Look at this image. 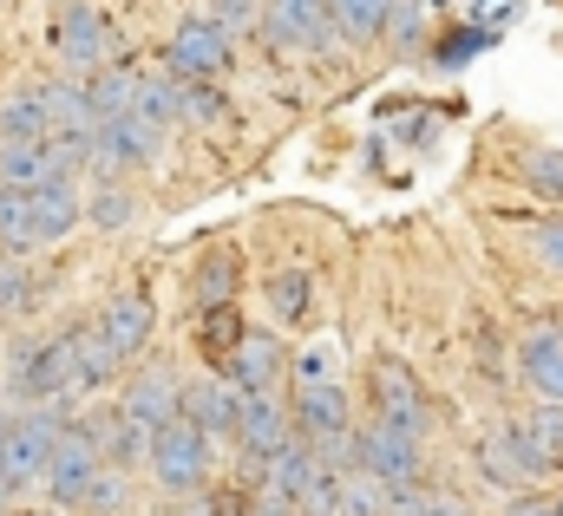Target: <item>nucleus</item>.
I'll return each mask as SVG.
<instances>
[{"instance_id": "nucleus-18", "label": "nucleus", "mask_w": 563, "mask_h": 516, "mask_svg": "<svg viewBox=\"0 0 563 516\" xmlns=\"http://www.w3.org/2000/svg\"><path fill=\"white\" fill-rule=\"evenodd\" d=\"M394 491L367 471H341V516H387Z\"/></svg>"}, {"instance_id": "nucleus-7", "label": "nucleus", "mask_w": 563, "mask_h": 516, "mask_svg": "<svg viewBox=\"0 0 563 516\" xmlns=\"http://www.w3.org/2000/svg\"><path fill=\"white\" fill-rule=\"evenodd\" d=\"M106 478V451H99V431L92 425H73L53 451V471H46V497L53 504H86V491Z\"/></svg>"}, {"instance_id": "nucleus-23", "label": "nucleus", "mask_w": 563, "mask_h": 516, "mask_svg": "<svg viewBox=\"0 0 563 516\" xmlns=\"http://www.w3.org/2000/svg\"><path fill=\"white\" fill-rule=\"evenodd\" d=\"M197 294H203V307H230V294H236V256L230 249H217V256L203 261Z\"/></svg>"}, {"instance_id": "nucleus-14", "label": "nucleus", "mask_w": 563, "mask_h": 516, "mask_svg": "<svg viewBox=\"0 0 563 516\" xmlns=\"http://www.w3.org/2000/svg\"><path fill=\"white\" fill-rule=\"evenodd\" d=\"M92 327L106 334V347H112L119 360H132V354H144V340H151L157 314H151V301H144V294H119V301H106V314H99Z\"/></svg>"}, {"instance_id": "nucleus-2", "label": "nucleus", "mask_w": 563, "mask_h": 516, "mask_svg": "<svg viewBox=\"0 0 563 516\" xmlns=\"http://www.w3.org/2000/svg\"><path fill=\"white\" fill-rule=\"evenodd\" d=\"M59 438H66V425H59L53 405H33L26 418H7V425H0V491L46 484Z\"/></svg>"}, {"instance_id": "nucleus-29", "label": "nucleus", "mask_w": 563, "mask_h": 516, "mask_svg": "<svg viewBox=\"0 0 563 516\" xmlns=\"http://www.w3.org/2000/svg\"><path fill=\"white\" fill-rule=\"evenodd\" d=\"M485 46H492V33H478V26H459V33H445V46H439V66H452V72H459V66H472Z\"/></svg>"}, {"instance_id": "nucleus-9", "label": "nucleus", "mask_w": 563, "mask_h": 516, "mask_svg": "<svg viewBox=\"0 0 563 516\" xmlns=\"http://www.w3.org/2000/svg\"><path fill=\"white\" fill-rule=\"evenodd\" d=\"M157 137H164V131L144 125L139 112L106 119V125L92 131V164H99V170H112V177H119V170H139V164H157V150H164Z\"/></svg>"}, {"instance_id": "nucleus-6", "label": "nucleus", "mask_w": 563, "mask_h": 516, "mask_svg": "<svg viewBox=\"0 0 563 516\" xmlns=\"http://www.w3.org/2000/svg\"><path fill=\"white\" fill-rule=\"evenodd\" d=\"M367 386H374V418H380V425H394V431H407V438H420L426 425H432V412H426V386L413 380L407 360L380 354L374 373H367Z\"/></svg>"}, {"instance_id": "nucleus-17", "label": "nucleus", "mask_w": 563, "mask_h": 516, "mask_svg": "<svg viewBox=\"0 0 563 516\" xmlns=\"http://www.w3.org/2000/svg\"><path fill=\"white\" fill-rule=\"evenodd\" d=\"M0 131L7 137H59V112H53V86H33L20 99L0 105Z\"/></svg>"}, {"instance_id": "nucleus-4", "label": "nucleus", "mask_w": 563, "mask_h": 516, "mask_svg": "<svg viewBox=\"0 0 563 516\" xmlns=\"http://www.w3.org/2000/svg\"><path fill=\"white\" fill-rule=\"evenodd\" d=\"M354 471H367V478H380L387 491H413L426 471L420 458V438H407V431H394V425H361L354 431Z\"/></svg>"}, {"instance_id": "nucleus-16", "label": "nucleus", "mask_w": 563, "mask_h": 516, "mask_svg": "<svg viewBox=\"0 0 563 516\" xmlns=\"http://www.w3.org/2000/svg\"><path fill=\"white\" fill-rule=\"evenodd\" d=\"M230 380L243 386V399H276L282 386V347L269 334H243L236 360H230Z\"/></svg>"}, {"instance_id": "nucleus-20", "label": "nucleus", "mask_w": 563, "mask_h": 516, "mask_svg": "<svg viewBox=\"0 0 563 516\" xmlns=\"http://www.w3.org/2000/svg\"><path fill=\"white\" fill-rule=\"evenodd\" d=\"M139 119L144 125H170V119H184V86L177 79H139Z\"/></svg>"}, {"instance_id": "nucleus-27", "label": "nucleus", "mask_w": 563, "mask_h": 516, "mask_svg": "<svg viewBox=\"0 0 563 516\" xmlns=\"http://www.w3.org/2000/svg\"><path fill=\"white\" fill-rule=\"evenodd\" d=\"M269 307H276V321H301L308 314V274H295V268L276 274L269 281Z\"/></svg>"}, {"instance_id": "nucleus-34", "label": "nucleus", "mask_w": 563, "mask_h": 516, "mask_svg": "<svg viewBox=\"0 0 563 516\" xmlns=\"http://www.w3.org/2000/svg\"><path fill=\"white\" fill-rule=\"evenodd\" d=\"M505 516H563V497H518Z\"/></svg>"}, {"instance_id": "nucleus-36", "label": "nucleus", "mask_w": 563, "mask_h": 516, "mask_svg": "<svg viewBox=\"0 0 563 516\" xmlns=\"http://www.w3.org/2000/svg\"><path fill=\"white\" fill-rule=\"evenodd\" d=\"M7 497H13V491H0V504H7Z\"/></svg>"}, {"instance_id": "nucleus-12", "label": "nucleus", "mask_w": 563, "mask_h": 516, "mask_svg": "<svg viewBox=\"0 0 563 516\" xmlns=\"http://www.w3.org/2000/svg\"><path fill=\"white\" fill-rule=\"evenodd\" d=\"M177 399H184V386H177V373L151 367V373H139V380L125 386V405H119V412H125V418H132L139 431H151V438H157V431H164V425H170V418L184 412Z\"/></svg>"}, {"instance_id": "nucleus-5", "label": "nucleus", "mask_w": 563, "mask_h": 516, "mask_svg": "<svg viewBox=\"0 0 563 516\" xmlns=\"http://www.w3.org/2000/svg\"><path fill=\"white\" fill-rule=\"evenodd\" d=\"M478 471H485L492 484H505V491H525V484H544V478L558 471V458L531 438V425H505L498 438L478 445Z\"/></svg>"}, {"instance_id": "nucleus-30", "label": "nucleus", "mask_w": 563, "mask_h": 516, "mask_svg": "<svg viewBox=\"0 0 563 516\" xmlns=\"http://www.w3.org/2000/svg\"><path fill=\"white\" fill-rule=\"evenodd\" d=\"M26 294H33V274L20 268V256L0 261V314H20V307H26Z\"/></svg>"}, {"instance_id": "nucleus-10", "label": "nucleus", "mask_w": 563, "mask_h": 516, "mask_svg": "<svg viewBox=\"0 0 563 516\" xmlns=\"http://www.w3.org/2000/svg\"><path fill=\"white\" fill-rule=\"evenodd\" d=\"M243 386L230 380V373H210V380H197V386H184V412L203 425V438H236L243 431Z\"/></svg>"}, {"instance_id": "nucleus-26", "label": "nucleus", "mask_w": 563, "mask_h": 516, "mask_svg": "<svg viewBox=\"0 0 563 516\" xmlns=\"http://www.w3.org/2000/svg\"><path fill=\"white\" fill-rule=\"evenodd\" d=\"M132 216H139V203H132V190H125V183L92 190V223H99V229H125Z\"/></svg>"}, {"instance_id": "nucleus-35", "label": "nucleus", "mask_w": 563, "mask_h": 516, "mask_svg": "<svg viewBox=\"0 0 563 516\" xmlns=\"http://www.w3.org/2000/svg\"><path fill=\"white\" fill-rule=\"evenodd\" d=\"M217 13H223V26H250L256 20V0H217Z\"/></svg>"}, {"instance_id": "nucleus-32", "label": "nucleus", "mask_w": 563, "mask_h": 516, "mask_svg": "<svg viewBox=\"0 0 563 516\" xmlns=\"http://www.w3.org/2000/svg\"><path fill=\"white\" fill-rule=\"evenodd\" d=\"M184 119H223V99L210 86H184Z\"/></svg>"}, {"instance_id": "nucleus-8", "label": "nucleus", "mask_w": 563, "mask_h": 516, "mask_svg": "<svg viewBox=\"0 0 563 516\" xmlns=\"http://www.w3.org/2000/svg\"><path fill=\"white\" fill-rule=\"evenodd\" d=\"M53 46H59V59H66L73 72H92V66H106V59H112V20H106L99 7L73 0V7H59Z\"/></svg>"}, {"instance_id": "nucleus-33", "label": "nucleus", "mask_w": 563, "mask_h": 516, "mask_svg": "<svg viewBox=\"0 0 563 516\" xmlns=\"http://www.w3.org/2000/svg\"><path fill=\"white\" fill-rule=\"evenodd\" d=\"M538 256L551 261V268H563V223L551 216V223H538Z\"/></svg>"}, {"instance_id": "nucleus-28", "label": "nucleus", "mask_w": 563, "mask_h": 516, "mask_svg": "<svg viewBox=\"0 0 563 516\" xmlns=\"http://www.w3.org/2000/svg\"><path fill=\"white\" fill-rule=\"evenodd\" d=\"M125 504H132V484H125V471H112L106 464V478L86 491V511H99V516H125Z\"/></svg>"}, {"instance_id": "nucleus-3", "label": "nucleus", "mask_w": 563, "mask_h": 516, "mask_svg": "<svg viewBox=\"0 0 563 516\" xmlns=\"http://www.w3.org/2000/svg\"><path fill=\"white\" fill-rule=\"evenodd\" d=\"M203 471H210V451H203V425H197L190 412H177V418L157 431V445H151V478H157L170 497H190V491L203 484Z\"/></svg>"}, {"instance_id": "nucleus-19", "label": "nucleus", "mask_w": 563, "mask_h": 516, "mask_svg": "<svg viewBox=\"0 0 563 516\" xmlns=\"http://www.w3.org/2000/svg\"><path fill=\"white\" fill-rule=\"evenodd\" d=\"M236 347H243V321H236V307H203V354H210L217 367H230Z\"/></svg>"}, {"instance_id": "nucleus-13", "label": "nucleus", "mask_w": 563, "mask_h": 516, "mask_svg": "<svg viewBox=\"0 0 563 516\" xmlns=\"http://www.w3.org/2000/svg\"><path fill=\"white\" fill-rule=\"evenodd\" d=\"M518 373L531 380V392L544 405H563V334L558 327H531L518 340Z\"/></svg>"}, {"instance_id": "nucleus-22", "label": "nucleus", "mask_w": 563, "mask_h": 516, "mask_svg": "<svg viewBox=\"0 0 563 516\" xmlns=\"http://www.w3.org/2000/svg\"><path fill=\"white\" fill-rule=\"evenodd\" d=\"M387 516H465V504L452 497V491H394V504H387Z\"/></svg>"}, {"instance_id": "nucleus-25", "label": "nucleus", "mask_w": 563, "mask_h": 516, "mask_svg": "<svg viewBox=\"0 0 563 516\" xmlns=\"http://www.w3.org/2000/svg\"><path fill=\"white\" fill-rule=\"evenodd\" d=\"M525 183L538 190V197H551V203H563V150H531L525 164Z\"/></svg>"}, {"instance_id": "nucleus-21", "label": "nucleus", "mask_w": 563, "mask_h": 516, "mask_svg": "<svg viewBox=\"0 0 563 516\" xmlns=\"http://www.w3.org/2000/svg\"><path fill=\"white\" fill-rule=\"evenodd\" d=\"M334 13H341V33L374 40V33L394 20V0H334Z\"/></svg>"}, {"instance_id": "nucleus-11", "label": "nucleus", "mask_w": 563, "mask_h": 516, "mask_svg": "<svg viewBox=\"0 0 563 516\" xmlns=\"http://www.w3.org/2000/svg\"><path fill=\"white\" fill-rule=\"evenodd\" d=\"M230 66V26L223 20H184L177 40H170V72L184 79H210Z\"/></svg>"}, {"instance_id": "nucleus-1", "label": "nucleus", "mask_w": 563, "mask_h": 516, "mask_svg": "<svg viewBox=\"0 0 563 516\" xmlns=\"http://www.w3.org/2000/svg\"><path fill=\"white\" fill-rule=\"evenodd\" d=\"M79 216H86V203H79V183L73 177H59L46 190H0V243L13 256L59 243Z\"/></svg>"}, {"instance_id": "nucleus-31", "label": "nucleus", "mask_w": 563, "mask_h": 516, "mask_svg": "<svg viewBox=\"0 0 563 516\" xmlns=\"http://www.w3.org/2000/svg\"><path fill=\"white\" fill-rule=\"evenodd\" d=\"M505 20H518V0H472V26L478 33H498Z\"/></svg>"}, {"instance_id": "nucleus-24", "label": "nucleus", "mask_w": 563, "mask_h": 516, "mask_svg": "<svg viewBox=\"0 0 563 516\" xmlns=\"http://www.w3.org/2000/svg\"><path fill=\"white\" fill-rule=\"evenodd\" d=\"M341 373V340H314V347H301V360H295V380H301V392L308 386H328Z\"/></svg>"}, {"instance_id": "nucleus-15", "label": "nucleus", "mask_w": 563, "mask_h": 516, "mask_svg": "<svg viewBox=\"0 0 563 516\" xmlns=\"http://www.w3.org/2000/svg\"><path fill=\"white\" fill-rule=\"evenodd\" d=\"M236 445H243L263 471H269L282 451L295 445V431H288V418H282L276 399H250V405H243V431H236Z\"/></svg>"}]
</instances>
